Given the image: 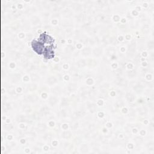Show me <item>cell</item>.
Returning a JSON list of instances; mask_svg holds the SVG:
<instances>
[{"mask_svg":"<svg viewBox=\"0 0 154 154\" xmlns=\"http://www.w3.org/2000/svg\"><path fill=\"white\" fill-rule=\"evenodd\" d=\"M54 39L46 32L42 33L37 39L31 42L33 51L38 55H43L47 60L52 59L55 55Z\"/></svg>","mask_w":154,"mask_h":154,"instance_id":"cell-1","label":"cell"}]
</instances>
